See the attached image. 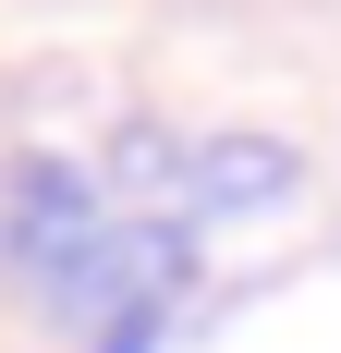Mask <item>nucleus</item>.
<instances>
[{
  "label": "nucleus",
  "mask_w": 341,
  "mask_h": 353,
  "mask_svg": "<svg viewBox=\"0 0 341 353\" xmlns=\"http://www.w3.org/2000/svg\"><path fill=\"white\" fill-rule=\"evenodd\" d=\"M110 183L146 195V219H170V232H207V219L280 208V195H293V146H269V134H159V122H135V134L110 146Z\"/></svg>",
  "instance_id": "f257e3e1"
},
{
  "label": "nucleus",
  "mask_w": 341,
  "mask_h": 353,
  "mask_svg": "<svg viewBox=\"0 0 341 353\" xmlns=\"http://www.w3.org/2000/svg\"><path fill=\"white\" fill-rule=\"evenodd\" d=\"M98 232H110V208H98V183L73 171V159H49V146L0 159V268H25L49 305H73Z\"/></svg>",
  "instance_id": "f03ea898"
}]
</instances>
